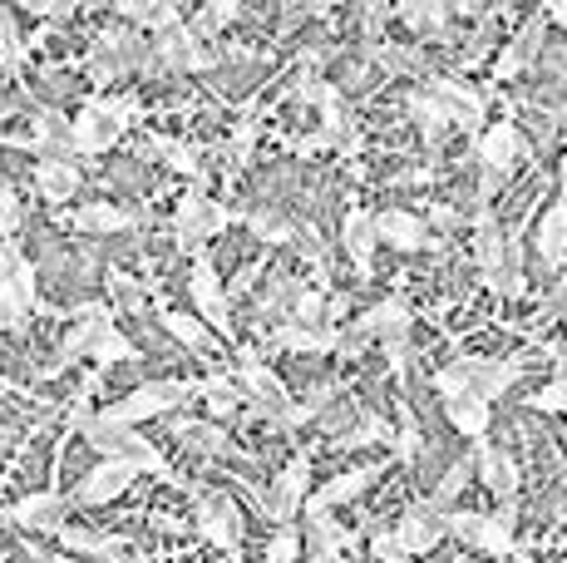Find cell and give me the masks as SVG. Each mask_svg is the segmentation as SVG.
Returning a JSON list of instances; mask_svg holds the SVG:
<instances>
[{
  "instance_id": "obj_1",
  "label": "cell",
  "mask_w": 567,
  "mask_h": 563,
  "mask_svg": "<svg viewBox=\"0 0 567 563\" xmlns=\"http://www.w3.org/2000/svg\"><path fill=\"white\" fill-rule=\"evenodd\" d=\"M64 430H74V436H84L94 450H100V460H124V464H138L144 474H158V480H168V484H178V490H198L193 480H183L178 470L168 464V454H163L148 436H138V430H128V426H114V420H104L100 410H90V406H70L64 410Z\"/></svg>"
},
{
  "instance_id": "obj_2",
  "label": "cell",
  "mask_w": 567,
  "mask_h": 563,
  "mask_svg": "<svg viewBox=\"0 0 567 563\" xmlns=\"http://www.w3.org/2000/svg\"><path fill=\"white\" fill-rule=\"evenodd\" d=\"M523 376V361L518 356H454L450 366L434 371V391L440 400H460V396H478L494 406L498 396L508 391Z\"/></svg>"
},
{
  "instance_id": "obj_3",
  "label": "cell",
  "mask_w": 567,
  "mask_h": 563,
  "mask_svg": "<svg viewBox=\"0 0 567 563\" xmlns=\"http://www.w3.org/2000/svg\"><path fill=\"white\" fill-rule=\"evenodd\" d=\"M35 311H40L35 267H30V257L20 253L16 237H6V243H0V331H10V337H30Z\"/></svg>"
},
{
  "instance_id": "obj_4",
  "label": "cell",
  "mask_w": 567,
  "mask_h": 563,
  "mask_svg": "<svg viewBox=\"0 0 567 563\" xmlns=\"http://www.w3.org/2000/svg\"><path fill=\"white\" fill-rule=\"evenodd\" d=\"M233 223H237V213L223 198H213L207 188H188L178 198V213H173V237H178L183 253H207V243L217 233H227Z\"/></svg>"
},
{
  "instance_id": "obj_5",
  "label": "cell",
  "mask_w": 567,
  "mask_h": 563,
  "mask_svg": "<svg viewBox=\"0 0 567 563\" xmlns=\"http://www.w3.org/2000/svg\"><path fill=\"white\" fill-rule=\"evenodd\" d=\"M198 396V381H148L138 386V391L118 396L114 406H104L100 416L114 420V426H144V420H158V416H173L178 406H188V400Z\"/></svg>"
},
{
  "instance_id": "obj_6",
  "label": "cell",
  "mask_w": 567,
  "mask_h": 563,
  "mask_svg": "<svg viewBox=\"0 0 567 563\" xmlns=\"http://www.w3.org/2000/svg\"><path fill=\"white\" fill-rule=\"evenodd\" d=\"M193 529L233 563H243V509L227 490H207V484L193 490Z\"/></svg>"
},
{
  "instance_id": "obj_7",
  "label": "cell",
  "mask_w": 567,
  "mask_h": 563,
  "mask_svg": "<svg viewBox=\"0 0 567 563\" xmlns=\"http://www.w3.org/2000/svg\"><path fill=\"white\" fill-rule=\"evenodd\" d=\"M237 381H243V391H247V400H252V410L247 416L252 420H271L277 426L281 416H287L291 406H297V396L287 391V381H281L277 371H271L267 361H261L257 351H243V361H237Z\"/></svg>"
},
{
  "instance_id": "obj_8",
  "label": "cell",
  "mask_w": 567,
  "mask_h": 563,
  "mask_svg": "<svg viewBox=\"0 0 567 563\" xmlns=\"http://www.w3.org/2000/svg\"><path fill=\"white\" fill-rule=\"evenodd\" d=\"M188 291H193V307L217 337L233 341L237 327H233V307H227V291H223V277H217V263L213 253H193V267H188Z\"/></svg>"
},
{
  "instance_id": "obj_9",
  "label": "cell",
  "mask_w": 567,
  "mask_h": 563,
  "mask_svg": "<svg viewBox=\"0 0 567 563\" xmlns=\"http://www.w3.org/2000/svg\"><path fill=\"white\" fill-rule=\"evenodd\" d=\"M154 55L163 64V74H207L217 60H223L207 40L193 35L188 20H183L178 30H168V35H154Z\"/></svg>"
},
{
  "instance_id": "obj_10",
  "label": "cell",
  "mask_w": 567,
  "mask_h": 563,
  "mask_svg": "<svg viewBox=\"0 0 567 563\" xmlns=\"http://www.w3.org/2000/svg\"><path fill=\"white\" fill-rule=\"evenodd\" d=\"M311 454L307 450H297L291 454V464L277 474V484H271V494H267V514L277 519L281 529H291V519L307 509V500H311Z\"/></svg>"
},
{
  "instance_id": "obj_11",
  "label": "cell",
  "mask_w": 567,
  "mask_h": 563,
  "mask_svg": "<svg viewBox=\"0 0 567 563\" xmlns=\"http://www.w3.org/2000/svg\"><path fill=\"white\" fill-rule=\"evenodd\" d=\"M138 464H124V460H100L90 474H84L80 484H74V504H114V500H124L128 490H134V480H138Z\"/></svg>"
},
{
  "instance_id": "obj_12",
  "label": "cell",
  "mask_w": 567,
  "mask_h": 563,
  "mask_svg": "<svg viewBox=\"0 0 567 563\" xmlns=\"http://www.w3.org/2000/svg\"><path fill=\"white\" fill-rule=\"evenodd\" d=\"M355 337L361 341H380V346H390V341H410V331H414V311H410V301L405 297H385V301H375V307L365 311V317H355Z\"/></svg>"
},
{
  "instance_id": "obj_13",
  "label": "cell",
  "mask_w": 567,
  "mask_h": 563,
  "mask_svg": "<svg viewBox=\"0 0 567 563\" xmlns=\"http://www.w3.org/2000/svg\"><path fill=\"white\" fill-rule=\"evenodd\" d=\"M474 154H478V168H494V173H504V178H508L518 158L528 154V144H523L514 119H498V124H488L484 134L474 139Z\"/></svg>"
},
{
  "instance_id": "obj_14",
  "label": "cell",
  "mask_w": 567,
  "mask_h": 563,
  "mask_svg": "<svg viewBox=\"0 0 567 563\" xmlns=\"http://www.w3.org/2000/svg\"><path fill=\"white\" fill-rule=\"evenodd\" d=\"M375 480H380V464H361V470L331 474V480H326L321 490H311V500H307V509H301V514H307V519L331 514L336 504H351V500H361V494H365Z\"/></svg>"
},
{
  "instance_id": "obj_15",
  "label": "cell",
  "mask_w": 567,
  "mask_h": 563,
  "mask_svg": "<svg viewBox=\"0 0 567 563\" xmlns=\"http://www.w3.org/2000/svg\"><path fill=\"white\" fill-rule=\"evenodd\" d=\"M64 514H70V500H64L60 490H35V494H25V500H16L6 509V519L16 529H40V534H60Z\"/></svg>"
},
{
  "instance_id": "obj_16",
  "label": "cell",
  "mask_w": 567,
  "mask_h": 563,
  "mask_svg": "<svg viewBox=\"0 0 567 563\" xmlns=\"http://www.w3.org/2000/svg\"><path fill=\"white\" fill-rule=\"evenodd\" d=\"M118 139H124V129H118L109 114L94 110V104H84V110L74 114V124H70V149H74V158L109 154V149H114Z\"/></svg>"
},
{
  "instance_id": "obj_17",
  "label": "cell",
  "mask_w": 567,
  "mask_h": 563,
  "mask_svg": "<svg viewBox=\"0 0 567 563\" xmlns=\"http://www.w3.org/2000/svg\"><path fill=\"white\" fill-rule=\"evenodd\" d=\"M474 257H478V273H484V282L498 277L508 263H514V243L504 237V227H498L494 208H478L474 213Z\"/></svg>"
},
{
  "instance_id": "obj_18",
  "label": "cell",
  "mask_w": 567,
  "mask_h": 563,
  "mask_svg": "<svg viewBox=\"0 0 567 563\" xmlns=\"http://www.w3.org/2000/svg\"><path fill=\"white\" fill-rule=\"evenodd\" d=\"M444 534H450V529H444V514L434 504H410L405 514H400V524H395V539H400V549H405L410 559L430 554Z\"/></svg>"
},
{
  "instance_id": "obj_19",
  "label": "cell",
  "mask_w": 567,
  "mask_h": 563,
  "mask_svg": "<svg viewBox=\"0 0 567 563\" xmlns=\"http://www.w3.org/2000/svg\"><path fill=\"white\" fill-rule=\"evenodd\" d=\"M341 247H346V257H351L355 273L370 277V267H375V247H380L375 213H365V208H346V218H341Z\"/></svg>"
},
{
  "instance_id": "obj_20",
  "label": "cell",
  "mask_w": 567,
  "mask_h": 563,
  "mask_svg": "<svg viewBox=\"0 0 567 563\" xmlns=\"http://www.w3.org/2000/svg\"><path fill=\"white\" fill-rule=\"evenodd\" d=\"M144 154H158L173 173L188 178V188H207V164H203V149L188 144V139H168V134H144Z\"/></svg>"
},
{
  "instance_id": "obj_21",
  "label": "cell",
  "mask_w": 567,
  "mask_h": 563,
  "mask_svg": "<svg viewBox=\"0 0 567 563\" xmlns=\"http://www.w3.org/2000/svg\"><path fill=\"white\" fill-rule=\"evenodd\" d=\"M271 346L277 351H297V356H326V351H341L346 331L341 327H297V321H281L271 331Z\"/></svg>"
},
{
  "instance_id": "obj_22",
  "label": "cell",
  "mask_w": 567,
  "mask_h": 563,
  "mask_svg": "<svg viewBox=\"0 0 567 563\" xmlns=\"http://www.w3.org/2000/svg\"><path fill=\"white\" fill-rule=\"evenodd\" d=\"M355 539L346 524H336L331 514L307 519V563H346V549H355Z\"/></svg>"
},
{
  "instance_id": "obj_23",
  "label": "cell",
  "mask_w": 567,
  "mask_h": 563,
  "mask_svg": "<svg viewBox=\"0 0 567 563\" xmlns=\"http://www.w3.org/2000/svg\"><path fill=\"white\" fill-rule=\"evenodd\" d=\"M80 188H84V173L74 158H40L35 164V193L45 203H70V198H80Z\"/></svg>"
},
{
  "instance_id": "obj_24",
  "label": "cell",
  "mask_w": 567,
  "mask_h": 563,
  "mask_svg": "<svg viewBox=\"0 0 567 563\" xmlns=\"http://www.w3.org/2000/svg\"><path fill=\"white\" fill-rule=\"evenodd\" d=\"M64 223L80 227V233H124V227L144 223V213L118 208V203H109V198H94V203H80V208H74Z\"/></svg>"
},
{
  "instance_id": "obj_25",
  "label": "cell",
  "mask_w": 567,
  "mask_h": 563,
  "mask_svg": "<svg viewBox=\"0 0 567 563\" xmlns=\"http://www.w3.org/2000/svg\"><path fill=\"white\" fill-rule=\"evenodd\" d=\"M375 227H380V243H390L395 253H420V247H430V227H424L414 213L405 208H385V213H375Z\"/></svg>"
},
{
  "instance_id": "obj_26",
  "label": "cell",
  "mask_w": 567,
  "mask_h": 563,
  "mask_svg": "<svg viewBox=\"0 0 567 563\" xmlns=\"http://www.w3.org/2000/svg\"><path fill=\"white\" fill-rule=\"evenodd\" d=\"M54 539H60L64 554H100L109 563H128L124 559V549H128L124 534H104V529H74V524H64Z\"/></svg>"
},
{
  "instance_id": "obj_27",
  "label": "cell",
  "mask_w": 567,
  "mask_h": 563,
  "mask_svg": "<svg viewBox=\"0 0 567 563\" xmlns=\"http://www.w3.org/2000/svg\"><path fill=\"white\" fill-rule=\"evenodd\" d=\"M543 20H548V10L528 16V25H523L514 40H508L504 55H498V64H494V80H514L518 70H528V60L538 55V45H543Z\"/></svg>"
},
{
  "instance_id": "obj_28",
  "label": "cell",
  "mask_w": 567,
  "mask_h": 563,
  "mask_svg": "<svg viewBox=\"0 0 567 563\" xmlns=\"http://www.w3.org/2000/svg\"><path fill=\"white\" fill-rule=\"evenodd\" d=\"M478 470H484V484L498 494V504H514L518 500V464L508 450L488 446V440H478Z\"/></svg>"
},
{
  "instance_id": "obj_29",
  "label": "cell",
  "mask_w": 567,
  "mask_h": 563,
  "mask_svg": "<svg viewBox=\"0 0 567 563\" xmlns=\"http://www.w3.org/2000/svg\"><path fill=\"white\" fill-rule=\"evenodd\" d=\"M114 16H118V20H134V25H144L148 35H168V30H178L183 20H188L178 6H168V0H118Z\"/></svg>"
},
{
  "instance_id": "obj_30",
  "label": "cell",
  "mask_w": 567,
  "mask_h": 563,
  "mask_svg": "<svg viewBox=\"0 0 567 563\" xmlns=\"http://www.w3.org/2000/svg\"><path fill=\"white\" fill-rule=\"evenodd\" d=\"M533 247H538L543 267H567V193H563L558 203H553L548 213H543Z\"/></svg>"
},
{
  "instance_id": "obj_31",
  "label": "cell",
  "mask_w": 567,
  "mask_h": 563,
  "mask_svg": "<svg viewBox=\"0 0 567 563\" xmlns=\"http://www.w3.org/2000/svg\"><path fill=\"white\" fill-rule=\"evenodd\" d=\"M444 416H450V426L460 430V436H468L478 446V440L488 436V420H494V406L478 396H460V400H444Z\"/></svg>"
},
{
  "instance_id": "obj_32",
  "label": "cell",
  "mask_w": 567,
  "mask_h": 563,
  "mask_svg": "<svg viewBox=\"0 0 567 563\" xmlns=\"http://www.w3.org/2000/svg\"><path fill=\"white\" fill-rule=\"evenodd\" d=\"M405 110H410L414 124L424 129V144H430V149L440 144V139H444V129L454 124L450 110H444V104L434 100V94H424V90H414V94H410V100H405Z\"/></svg>"
},
{
  "instance_id": "obj_33",
  "label": "cell",
  "mask_w": 567,
  "mask_h": 563,
  "mask_svg": "<svg viewBox=\"0 0 567 563\" xmlns=\"http://www.w3.org/2000/svg\"><path fill=\"white\" fill-rule=\"evenodd\" d=\"M198 396H207V406H213V416H233V410H243V406H247L243 381H237V376H227V371L203 376V381H198Z\"/></svg>"
},
{
  "instance_id": "obj_34",
  "label": "cell",
  "mask_w": 567,
  "mask_h": 563,
  "mask_svg": "<svg viewBox=\"0 0 567 563\" xmlns=\"http://www.w3.org/2000/svg\"><path fill=\"white\" fill-rule=\"evenodd\" d=\"M237 223H247V227H252V233H257L267 247L297 243V237H301V223H287L277 208H252V213H237Z\"/></svg>"
},
{
  "instance_id": "obj_35",
  "label": "cell",
  "mask_w": 567,
  "mask_h": 563,
  "mask_svg": "<svg viewBox=\"0 0 567 563\" xmlns=\"http://www.w3.org/2000/svg\"><path fill=\"white\" fill-rule=\"evenodd\" d=\"M297 327H331V301H326L321 287H307V282H297V291H291V317Z\"/></svg>"
},
{
  "instance_id": "obj_36",
  "label": "cell",
  "mask_w": 567,
  "mask_h": 563,
  "mask_svg": "<svg viewBox=\"0 0 567 563\" xmlns=\"http://www.w3.org/2000/svg\"><path fill=\"white\" fill-rule=\"evenodd\" d=\"M400 20H405L410 30H420L424 40H440L444 20H450V6H444V0H410V6H400Z\"/></svg>"
},
{
  "instance_id": "obj_37",
  "label": "cell",
  "mask_w": 567,
  "mask_h": 563,
  "mask_svg": "<svg viewBox=\"0 0 567 563\" xmlns=\"http://www.w3.org/2000/svg\"><path fill=\"white\" fill-rule=\"evenodd\" d=\"M158 321L173 341H183L188 351H207V321L203 317H188V311H173V307H158Z\"/></svg>"
},
{
  "instance_id": "obj_38",
  "label": "cell",
  "mask_w": 567,
  "mask_h": 563,
  "mask_svg": "<svg viewBox=\"0 0 567 563\" xmlns=\"http://www.w3.org/2000/svg\"><path fill=\"white\" fill-rule=\"evenodd\" d=\"M178 440L203 454H233V440H227V430L207 426V420H178Z\"/></svg>"
},
{
  "instance_id": "obj_39",
  "label": "cell",
  "mask_w": 567,
  "mask_h": 563,
  "mask_svg": "<svg viewBox=\"0 0 567 563\" xmlns=\"http://www.w3.org/2000/svg\"><path fill=\"white\" fill-rule=\"evenodd\" d=\"M90 104H94V110H100V114L114 119V124L124 129V134H128V129H134V124H144V104H138L134 94H94Z\"/></svg>"
},
{
  "instance_id": "obj_40",
  "label": "cell",
  "mask_w": 567,
  "mask_h": 563,
  "mask_svg": "<svg viewBox=\"0 0 567 563\" xmlns=\"http://www.w3.org/2000/svg\"><path fill=\"white\" fill-rule=\"evenodd\" d=\"M25 50H30V40L16 30V16H10L6 6H0V64H6L10 74L25 64Z\"/></svg>"
},
{
  "instance_id": "obj_41",
  "label": "cell",
  "mask_w": 567,
  "mask_h": 563,
  "mask_svg": "<svg viewBox=\"0 0 567 563\" xmlns=\"http://www.w3.org/2000/svg\"><path fill=\"white\" fill-rule=\"evenodd\" d=\"M301 559V534L297 529H277L267 549H261V563H297Z\"/></svg>"
},
{
  "instance_id": "obj_42",
  "label": "cell",
  "mask_w": 567,
  "mask_h": 563,
  "mask_svg": "<svg viewBox=\"0 0 567 563\" xmlns=\"http://www.w3.org/2000/svg\"><path fill=\"white\" fill-rule=\"evenodd\" d=\"M370 549H375L380 563H410V554L400 549V539H395V529H375V534H370Z\"/></svg>"
},
{
  "instance_id": "obj_43",
  "label": "cell",
  "mask_w": 567,
  "mask_h": 563,
  "mask_svg": "<svg viewBox=\"0 0 567 563\" xmlns=\"http://www.w3.org/2000/svg\"><path fill=\"white\" fill-rule=\"evenodd\" d=\"M533 410H567V376H558V381H548L538 396H528Z\"/></svg>"
},
{
  "instance_id": "obj_44",
  "label": "cell",
  "mask_w": 567,
  "mask_h": 563,
  "mask_svg": "<svg viewBox=\"0 0 567 563\" xmlns=\"http://www.w3.org/2000/svg\"><path fill=\"white\" fill-rule=\"evenodd\" d=\"M400 440H395V450H400V460H414V454H420V446H424V436H420V426H414V416L410 410H400Z\"/></svg>"
},
{
  "instance_id": "obj_45",
  "label": "cell",
  "mask_w": 567,
  "mask_h": 563,
  "mask_svg": "<svg viewBox=\"0 0 567 563\" xmlns=\"http://www.w3.org/2000/svg\"><path fill=\"white\" fill-rule=\"evenodd\" d=\"M16 227H20V198L10 183H0V233L16 237Z\"/></svg>"
},
{
  "instance_id": "obj_46",
  "label": "cell",
  "mask_w": 567,
  "mask_h": 563,
  "mask_svg": "<svg viewBox=\"0 0 567 563\" xmlns=\"http://www.w3.org/2000/svg\"><path fill=\"white\" fill-rule=\"evenodd\" d=\"M252 144H257V119H243V124H237V134H233V164L237 168L252 158Z\"/></svg>"
},
{
  "instance_id": "obj_47",
  "label": "cell",
  "mask_w": 567,
  "mask_h": 563,
  "mask_svg": "<svg viewBox=\"0 0 567 563\" xmlns=\"http://www.w3.org/2000/svg\"><path fill=\"white\" fill-rule=\"evenodd\" d=\"M25 10L40 20H70L80 6H74V0H25Z\"/></svg>"
},
{
  "instance_id": "obj_48",
  "label": "cell",
  "mask_w": 567,
  "mask_h": 563,
  "mask_svg": "<svg viewBox=\"0 0 567 563\" xmlns=\"http://www.w3.org/2000/svg\"><path fill=\"white\" fill-rule=\"evenodd\" d=\"M25 554H30V563H80L74 554H54V549H45V544H30V539H25Z\"/></svg>"
},
{
  "instance_id": "obj_49",
  "label": "cell",
  "mask_w": 567,
  "mask_h": 563,
  "mask_svg": "<svg viewBox=\"0 0 567 563\" xmlns=\"http://www.w3.org/2000/svg\"><path fill=\"white\" fill-rule=\"evenodd\" d=\"M148 524L168 529V534H188V519H173V514H163V509H148Z\"/></svg>"
},
{
  "instance_id": "obj_50",
  "label": "cell",
  "mask_w": 567,
  "mask_h": 563,
  "mask_svg": "<svg viewBox=\"0 0 567 563\" xmlns=\"http://www.w3.org/2000/svg\"><path fill=\"white\" fill-rule=\"evenodd\" d=\"M321 149H331V144H326L321 129H316V134H301V139H297V154H301V158H307V154H321Z\"/></svg>"
},
{
  "instance_id": "obj_51",
  "label": "cell",
  "mask_w": 567,
  "mask_h": 563,
  "mask_svg": "<svg viewBox=\"0 0 567 563\" xmlns=\"http://www.w3.org/2000/svg\"><path fill=\"white\" fill-rule=\"evenodd\" d=\"M434 223H440V227H454V223H460V213L444 208V203H434Z\"/></svg>"
},
{
  "instance_id": "obj_52",
  "label": "cell",
  "mask_w": 567,
  "mask_h": 563,
  "mask_svg": "<svg viewBox=\"0 0 567 563\" xmlns=\"http://www.w3.org/2000/svg\"><path fill=\"white\" fill-rule=\"evenodd\" d=\"M548 20H558V25H567V0H553V6H548Z\"/></svg>"
},
{
  "instance_id": "obj_53",
  "label": "cell",
  "mask_w": 567,
  "mask_h": 563,
  "mask_svg": "<svg viewBox=\"0 0 567 563\" xmlns=\"http://www.w3.org/2000/svg\"><path fill=\"white\" fill-rule=\"evenodd\" d=\"M563 193H567V158H563Z\"/></svg>"
},
{
  "instance_id": "obj_54",
  "label": "cell",
  "mask_w": 567,
  "mask_h": 563,
  "mask_svg": "<svg viewBox=\"0 0 567 563\" xmlns=\"http://www.w3.org/2000/svg\"><path fill=\"white\" fill-rule=\"evenodd\" d=\"M0 183H6V173H0Z\"/></svg>"
}]
</instances>
